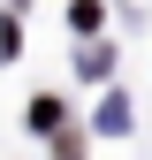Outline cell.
I'll return each mask as SVG.
<instances>
[{
  "mask_svg": "<svg viewBox=\"0 0 152 160\" xmlns=\"http://www.w3.org/2000/svg\"><path fill=\"white\" fill-rule=\"evenodd\" d=\"M31 130H46V137L61 130V99H53V92H38V99H31Z\"/></svg>",
  "mask_w": 152,
  "mask_h": 160,
  "instance_id": "cell-1",
  "label": "cell"
},
{
  "mask_svg": "<svg viewBox=\"0 0 152 160\" xmlns=\"http://www.w3.org/2000/svg\"><path fill=\"white\" fill-rule=\"evenodd\" d=\"M99 130H107V137H122V130H129V99H122V92H107V107H99Z\"/></svg>",
  "mask_w": 152,
  "mask_h": 160,
  "instance_id": "cell-2",
  "label": "cell"
},
{
  "mask_svg": "<svg viewBox=\"0 0 152 160\" xmlns=\"http://www.w3.org/2000/svg\"><path fill=\"white\" fill-rule=\"evenodd\" d=\"M53 152H61V160H84V137H76V130H53Z\"/></svg>",
  "mask_w": 152,
  "mask_h": 160,
  "instance_id": "cell-3",
  "label": "cell"
}]
</instances>
